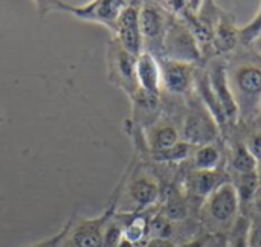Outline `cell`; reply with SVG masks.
<instances>
[{"label":"cell","instance_id":"obj_1","mask_svg":"<svg viewBox=\"0 0 261 247\" xmlns=\"http://www.w3.org/2000/svg\"><path fill=\"white\" fill-rule=\"evenodd\" d=\"M127 2L122 0H92L86 5H72L60 0H38L34 2L38 14L41 17L50 12H63L69 14L81 21H89L95 24L104 26L112 35L116 32V21L119 12L125 6Z\"/></svg>","mask_w":261,"mask_h":247},{"label":"cell","instance_id":"obj_2","mask_svg":"<svg viewBox=\"0 0 261 247\" xmlns=\"http://www.w3.org/2000/svg\"><path fill=\"white\" fill-rule=\"evenodd\" d=\"M121 188H115L107 208L98 215L92 218L80 217L76 212L72 214L70 228L60 247H102V235L107 222L118 211Z\"/></svg>","mask_w":261,"mask_h":247},{"label":"cell","instance_id":"obj_3","mask_svg":"<svg viewBox=\"0 0 261 247\" xmlns=\"http://www.w3.org/2000/svg\"><path fill=\"white\" fill-rule=\"evenodd\" d=\"M136 58L128 53L116 38H110L107 41L106 50V63H107V79L110 84L122 90L130 99H133L138 92L136 81Z\"/></svg>","mask_w":261,"mask_h":247},{"label":"cell","instance_id":"obj_4","mask_svg":"<svg viewBox=\"0 0 261 247\" xmlns=\"http://www.w3.org/2000/svg\"><path fill=\"white\" fill-rule=\"evenodd\" d=\"M121 197L125 196L136 211L153 206L161 197V188L153 174L142 168H136L133 173L127 171L119 183Z\"/></svg>","mask_w":261,"mask_h":247},{"label":"cell","instance_id":"obj_5","mask_svg":"<svg viewBox=\"0 0 261 247\" xmlns=\"http://www.w3.org/2000/svg\"><path fill=\"white\" fill-rule=\"evenodd\" d=\"M164 58L191 64L200 57V46L191 29L180 23H170L162 43Z\"/></svg>","mask_w":261,"mask_h":247},{"label":"cell","instance_id":"obj_6","mask_svg":"<svg viewBox=\"0 0 261 247\" xmlns=\"http://www.w3.org/2000/svg\"><path fill=\"white\" fill-rule=\"evenodd\" d=\"M139 9L141 2H127L119 12L116 21V32L113 38L132 55L139 57L144 52V40L139 26Z\"/></svg>","mask_w":261,"mask_h":247},{"label":"cell","instance_id":"obj_7","mask_svg":"<svg viewBox=\"0 0 261 247\" xmlns=\"http://www.w3.org/2000/svg\"><path fill=\"white\" fill-rule=\"evenodd\" d=\"M139 26L144 40V50H148L150 46H156L162 50V43L165 32L168 29L167 11L161 3L144 2L139 9Z\"/></svg>","mask_w":261,"mask_h":247},{"label":"cell","instance_id":"obj_8","mask_svg":"<svg viewBox=\"0 0 261 247\" xmlns=\"http://www.w3.org/2000/svg\"><path fill=\"white\" fill-rule=\"evenodd\" d=\"M240 209V200L232 182H222L208 197L206 211L217 223H229Z\"/></svg>","mask_w":261,"mask_h":247},{"label":"cell","instance_id":"obj_9","mask_svg":"<svg viewBox=\"0 0 261 247\" xmlns=\"http://www.w3.org/2000/svg\"><path fill=\"white\" fill-rule=\"evenodd\" d=\"M219 136V124L214 118L208 115H202L200 112L190 113L182 127L184 142L190 145H211Z\"/></svg>","mask_w":261,"mask_h":247},{"label":"cell","instance_id":"obj_10","mask_svg":"<svg viewBox=\"0 0 261 247\" xmlns=\"http://www.w3.org/2000/svg\"><path fill=\"white\" fill-rule=\"evenodd\" d=\"M159 64L162 75V89L174 95H182L191 87L194 81V69L191 64L168 58L159 60Z\"/></svg>","mask_w":261,"mask_h":247},{"label":"cell","instance_id":"obj_11","mask_svg":"<svg viewBox=\"0 0 261 247\" xmlns=\"http://www.w3.org/2000/svg\"><path fill=\"white\" fill-rule=\"evenodd\" d=\"M136 81L141 92L159 98L162 90V75L159 60L154 53L144 50L136 58Z\"/></svg>","mask_w":261,"mask_h":247},{"label":"cell","instance_id":"obj_12","mask_svg":"<svg viewBox=\"0 0 261 247\" xmlns=\"http://www.w3.org/2000/svg\"><path fill=\"white\" fill-rule=\"evenodd\" d=\"M208 83L226 116V121L234 122L239 116V104L228 83V75L225 67L216 66V69H213V72L208 75Z\"/></svg>","mask_w":261,"mask_h":247},{"label":"cell","instance_id":"obj_13","mask_svg":"<svg viewBox=\"0 0 261 247\" xmlns=\"http://www.w3.org/2000/svg\"><path fill=\"white\" fill-rule=\"evenodd\" d=\"M236 87L240 90L242 96L246 98H258L261 96V69L252 64L240 66L234 72Z\"/></svg>","mask_w":261,"mask_h":247},{"label":"cell","instance_id":"obj_14","mask_svg":"<svg viewBox=\"0 0 261 247\" xmlns=\"http://www.w3.org/2000/svg\"><path fill=\"white\" fill-rule=\"evenodd\" d=\"M145 145L150 150L151 154L164 151L176 145L179 139L177 130L170 125V124H162V125H151L150 130L145 134Z\"/></svg>","mask_w":261,"mask_h":247},{"label":"cell","instance_id":"obj_15","mask_svg":"<svg viewBox=\"0 0 261 247\" xmlns=\"http://www.w3.org/2000/svg\"><path fill=\"white\" fill-rule=\"evenodd\" d=\"M239 28L231 18L220 17L213 31V46L219 52H229L239 43Z\"/></svg>","mask_w":261,"mask_h":247},{"label":"cell","instance_id":"obj_16","mask_svg":"<svg viewBox=\"0 0 261 247\" xmlns=\"http://www.w3.org/2000/svg\"><path fill=\"white\" fill-rule=\"evenodd\" d=\"M219 185V174L216 171H196L190 177V188L197 196L208 197Z\"/></svg>","mask_w":261,"mask_h":247},{"label":"cell","instance_id":"obj_17","mask_svg":"<svg viewBox=\"0 0 261 247\" xmlns=\"http://www.w3.org/2000/svg\"><path fill=\"white\" fill-rule=\"evenodd\" d=\"M219 162H220V151L213 144L202 145L194 153V165L197 171H214Z\"/></svg>","mask_w":261,"mask_h":247},{"label":"cell","instance_id":"obj_18","mask_svg":"<svg viewBox=\"0 0 261 247\" xmlns=\"http://www.w3.org/2000/svg\"><path fill=\"white\" fill-rule=\"evenodd\" d=\"M231 167L239 176L240 174H252L257 171V160L252 157V154L249 153L246 145H240L232 153Z\"/></svg>","mask_w":261,"mask_h":247},{"label":"cell","instance_id":"obj_19","mask_svg":"<svg viewBox=\"0 0 261 247\" xmlns=\"http://www.w3.org/2000/svg\"><path fill=\"white\" fill-rule=\"evenodd\" d=\"M236 189H237V194H239V200H240V206L242 205H251L252 203V199L260 186V182H258V177H257V173H252V174H240L239 176V185H236Z\"/></svg>","mask_w":261,"mask_h":247},{"label":"cell","instance_id":"obj_20","mask_svg":"<svg viewBox=\"0 0 261 247\" xmlns=\"http://www.w3.org/2000/svg\"><path fill=\"white\" fill-rule=\"evenodd\" d=\"M190 151H191V145L184 142V141H179L171 148L159 151V153H154L151 156H153V159L156 162H161V163H177V162L185 160L188 157Z\"/></svg>","mask_w":261,"mask_h":247},{"label":"cell","instance_id":"obj_21","mask_svg":"<svg viewBox=\"0 0 261 247\" xmlns=\"http://www.w3.org/2000/svg\"><path fill=\"white\" fill-rule=\"evenodd\" d=\"M249 225H251V220L246 215H242L236 220L229 234L228 247H251L249 246Z\"/></svg>","mask_w":261,"mask_h":247},{"label":"cell","instance_id":"obj_22","mask_svg":"<svg viewBox=\"0 0 261 247\" xmlns=\"http://www.w3.org/2000/svg\"><path fill=\"white\" fill-rule=\"evenodd\" d=\"M124 226H122V220L118 215V211L113 214V217L107 222L106 229H104V235H102V247H116L119 244V241L124 238L122 235Z\"/></svg>","mask_w":261,"mask_h":247},{"label":"cell","instance_id":"obj_23","mask_svg":"<svg viewBox=\"0 0 261 247\" xmlns=\"http://www.w3.org/2000/svg\"><path fill=\"white\" fill-rule=\"evenodd\" d=\"M261 34V3L257 14L254 15V18H251V21H248L245 26H242L239 29V38L242 43L245 44H251L258 35Z\"/></svg>","mask_w":261,"mask_h":247},{"label":"cell","instance_id":"obj_24","mask_svg":"<svg viewBox=\"0 0 261 247\" xmlns=\"http://www.w3.org/2000/svg\"><path fill=\"white\" fill-rule=\"evenodd\" d=\"M70 223H72V215H70V218L64 223V226L55 235H52V237H49L46 240L35 241V243H31V244H26V246L21 247H60L61 243H63V240H64V237H66V234H67V231H69V228H70Z\"/></svg>","mask_w":261,"mask_h":247},{"label":"cell","instance_id":"obj_25","mask_svg":"<svg viewBox=\"0 0 261 247\" xmlns=\"http://www.w3.org/2000/svg\"><path fill=\"white\" fill-rule=\"evenodd\" d=\"M164 217L171 220H184L187 217V208L185 205L177 199H170L165 205V209L162 212Z\"/></svg>","mask_w":261,"mask_h":247},{"label":"cell","instance_id":"obj_26","mask_svg":"<svg viewBox=\"0 0 261 247\" xmlns=\"http://www.w3.org/2000/svg\"><path fill=\"white\" fill-rule=\"evenodd\" d=\"M249 246L261 247V217L254 215L249 225Z\"/></svg>","mask_w":261,"mask_h":247},{"label":"cell","instance_id":"obj_27","mask_svg":"<svg viewBox=\"0 0 261 247\" xmlns=\"http://www.w3.org/2000/svg\"><path fill=\"white\" fill-rule=\"evenodd\" d=\"M246 148L249 150V153L257 162H261V133H255L249 138Z\"/></svg>","mask_w":261,"mask_h":247},{"label":"cell","instance_id":"obj_28","mask_svg":"<svg viewBox=\"0 0 261 247\" xmlns=\"http://www.w3.org/2000/svg\"><path fill=\"white\" fill-rule=\"evenodd\" d=\"M252 209H254V214L255 215H258L261 217V185L258 186V189H257V193H255V196H254V199H252Z\"/></svg>","mask_w":261,"mask_h":247},{"label":"cell","instance_id":"obj_29","mask_svg":"<svg viewBox=\"0 0 261 247\" xmlns=\"http://www.w3.org/2000/svg\"><path fill=\"white\" fill-rule=\"evenodd\" d=\"M144 247H174V244L170 240H159V238H153L148 240V243Z\"/></svg>","mask_w":261,"mask_h":247},{"label":"cell","instance_id":"obj_30","mask_svg":"<svg viewBox=\"0 0 261 247\" xmlns=\"http://www.w3.org/2000/svg\"><path fill=\"white\" fill-rule=\"evenodd\" d=\"M206 238H199V240H191V241H187L184 244H180L179 247H206Z\"/></svg>","mask_w":261,"mask_h":247},{"label":"cell","instance_id":"obj_31","mask_svg":"<svg viewBox=\"0 0 261 247\" xmlns=\"http://www.w3.org/2000/svg\"><path fill=\"white\" fill-rule=\"evenodd\" d=\"M251 44H252V49H254L258 55H261V34L252 41V43H251Z\"/></svg>","mask_w":261,"mask_h":247},{"label":"cell","instance_id":"obj_32","mask_svg":"<svg viewBox=\"0 0 261 247\" xmlns=\"http://www.w3.org/2000/svg\"><path fill=\"white\" fill-rule=\"evenodd\" d=\"M116 247H136L133 243H130L128 240H125V238H122L121 241H119V244Z\"/></svg>","mask_w":261,"mask_h":247},{"label":"cell","instance_id":"obj_33","mask_svg":"<svg viewBox=\"0 0 261 247\" xmlns=\"http://www.w3.org/2000/svg\"><path fill=\"white\" fill-rule=\"evenodd\" d=\"M257 177H258V182H260L261 185V162H257Z\"/></svg>","mask_w":261,"mask_h":247},{"label":"cell","instance_id":"obj_34","mask_svg":"<svg viewBox=\"0 0 261 247\" xmlns=\"http://www.w3.org/2000/svg\"><path fill=\"white\" fill-rule=\"evenodd\" d=\"M3 121H5V116H3V112L0 110V124H2Z\"/></svg>","mask_w":261,"mask_h":247}]
</instances>
